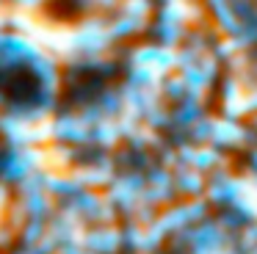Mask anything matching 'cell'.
I'll return each mask as SVG.
<instances>
[{"instance_id":"6da1fadb","label":"cell","mask_w":257,"mask_h":254,"mask_svg":"<svg viewBox=\"0 0 257 254\" xmlns=\"http://www.w3.org/2000/svg\"><path fill=\"white\" fill-rule=\"evenodd\" d=\"M80 243L94 254H113V248L119 246V235L111 226H100V229H86Z\"/></svg>"},{"instance_id":"7a4b0ae2","label":"cell","mask_w":257,"mask_h":254,"mask_svg":"<svg viewBox=\"0 0 257 254\" xmlns=\"http://www.w3.org/2000/svg\"><path fill=\"white\" fill-rule=\"evenodd\" d=\"M12 254H45V251H42L39 246H34V243H25L23 248H14Z\"/></svg>"},{"instance_id":"3957f363","label":"cell","mask_w":257,"mask_h":254,"mask_svg":"<svg viewBox=\"0 0 257 254\" xmlns=\"http://www.w3.org/2000/svg\"><path fill=\"white\" fill-rule=\"evenodd\" d=\"M6 207H9V193L6 188H0V221L6 218Z\"/></svg>"}]
</instances>
